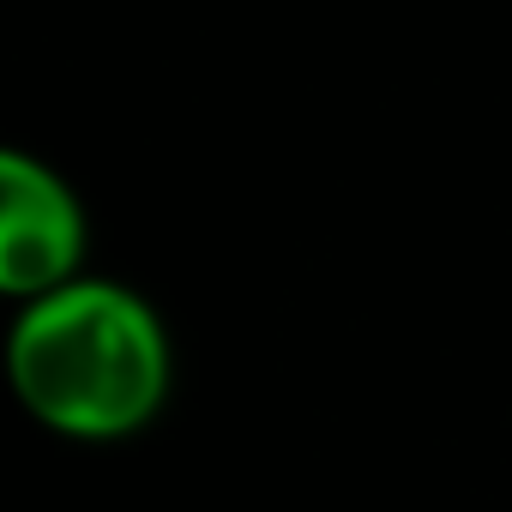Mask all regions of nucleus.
<instances>
[{"label": "nucleus", "mask_w": 512, "mask_h": 512, "mask_svg": "<svg viewBox=\"0 0 512 512\" xmlns=\"http://www.w3.org/2000/svg\"><path fill=\"white\" fill-rule=\"evenodd\" d=\"M19 404L73 440H121L169 398V338L145 296L73 278L31 296L7 338Z\"/></svg>", "instance_id": "nucleus-1"}, {"label": "nucleus", "mask_w": 512, "mask_h": 512, "mask_svg": "<svg viewBox=\"0 0 512 512\" xmlns=\"http://www.w3.org/2000/svg\"><path fill=\"white\" fill-rule=\"evenodd\" d=\"M85 260V211L31 151H0V290L13 302L73 284Z\"/></svg>", "instance_id": "nucleus-2"}]
</instances>
